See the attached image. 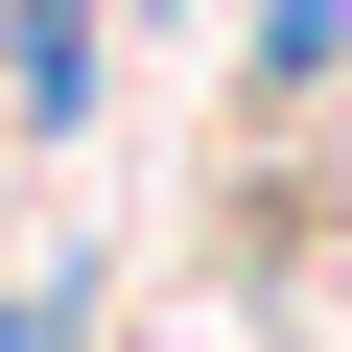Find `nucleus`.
<instances>
[{
	"mask_svg": "<svg viewBox=\"0 0 352 352\" xmlns=\"http://www.w3.org/2000/svg\"><path fill=\"white\" fill-rule=\"evenodd\" d=\"M0 352H71V282H24V305H0Z\"/></svg>",
	"mask_w": 352,
	"mask_h": 352,
	"instance_id": "1",
	"label": "nucleus"
}]
</instances>
